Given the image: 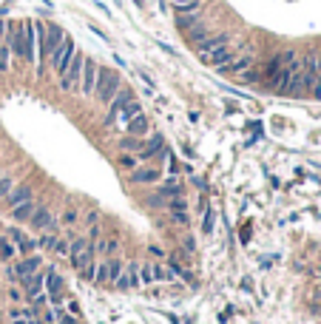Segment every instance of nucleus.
Returning a JSON list of instances; mask_svg holds the SVG:
<instances>
[{
  "mask_svg": "<svg viewBox=\"0 0 321 324\" xmlns=\"http://www.w3.org/2000/svg\"><path fill=\"white\" fill-rule=\"evenodd\" d=\"M136 284H139V270H136L134 264H128V268L123 270V276L117 279V288L128 290V288H136Z\"/></svg>",
  "mask_w": 321,
  "mask_h": 324,
  "instance_id": "9d476101",
  "label": "nucleus"
},
{
  "mask_svg": "<svg viewBox=\"0 0 321 324\" xmlns=\"http://www.w3.org/2000/svg\"><path fill=\"white\" fill-rule=\"evenodd\" d=\"M123 276V262H108V281H117Z\"/></svg>",
  "mask_w": 321,
  "mask_h": 324,
  "instance_id": "393cba45",
  "label": "nucleus"
},
{
  "mask_svg": "<svg viewBox=\"0 0 321 324\" xmlns=\"http://www.w3.org/2000/svg\"><path fill=\"white\" fill-rule=\"evenodd\" d=\"M125 128H128L131 137H145V134H148V120H145V114H136L134 120L125 123Z\"/></svg>",
  "mask_w": 321,
  "mask_h": 324,
  "instance_id": "2eb2a0df",
  "label": "nucleus"
},
{
  "mask_svg": "<svg viewBox=\"0 0 321 324\" xmlns=\"http://www.w3.org/2000/svg\"><path fill=\"white\" fill-rule=\"evenodd\" d=\"M205 34H208V29H205V26H193L191 40H193V43H199V40H205Z\"/></svg>",
  "mask_w": 321,
  "mask_h": 324,
  "instance_id": "473e14b6",
  "label": "nucleus"
},
{
  "mask_svg": "<svg viewBox=\"0 0 321 324\" xmlns=\"http://www.w3.org/2000/svg\"><path fill=\"white\" fill-rule=\"evenodd\" d=\"M119 86H123V77H119L117 71H111V68H103V66H99L97 86H94V94H97L99 103H103V105L111 103V97L119 91Z\"/></svg>",
  "mask_w": 321,
  "mask_h": 324,
  "instance_id": "f257e3e1",
  "label": "nucleus"
},
{
  "mask_svg": "<svg viewBox=\"0 0 321 324\" xmlns=\"http://www.w3.org/2000/svg\"><path fill=\"white\" fill-rule=\"evenodd\" d=\"M136 114H142V105L136 103V100H131L128 105H123V108H119L117 120H119V123H128V120H134Z\"/></svg>",
  "mask_w": 321,
  "mask_h": 324,
  "instance_id": "6ab92c4d",
  "label": "nucleus"
},
{
  "mask_svg": "<svg viewBox=\"0 0 321 324\" xmlns=\"http://www.w3.org/2000/svg\"><path fill=\"white\" fill-rule=\"evenodd\" d=\"M43 279H46V273H34V276H29V279H23L26 299H34L37 293H43Z\"/></svg>",
  "mask_w": 321,
  "mask_h": 324,
  "instance_id": "9b49d317",
  "label": "nucleus"
},
{
  "mask_svg": "<svg viewBox=\"0 0 321 324\" xmlns=\"http://www.w3.org/2000/svg\"><path fill=\"white\" fill-rule=\"evenodd\" d=\"M74 54H77L74 40H71V37H63V43L57 46V49L51 51V57H49V60H51V68H54V71L63 77V74H66V68L71 66V57H74Z\"/></svg>",
  "mask_w": 321,
  "mask_h": 324,
  "instance_id": "f03ea898",
  "label": "nucleus"
},
{
  "mask_svg": "<svg viewBox=\"0 0 321 324\" xmlns=\"http://www.w3.org/2000/svg\"><path fill=\"white\" fill-rule=\"evenodd\" d=\"M119 148H123V151H142L145 142H142V137H139V140H136V137H125V140L119 142Z\"/></svg>",
  "mask_w": 321,
  "mask_h": 324,
  "instance_id": "412c9836",
  "label": "nucleus"
},
{
  "mask_svg": "<svg viewBox=\"0 0 321 324\" xmlns=\"http://www.w3.org/2000/svg\"><path fill=\"white\" fill-rule=\"evenodd\" d=\"M86 247H88V236H80V239H74V242H71L68 253H71V256H77V253H80V251H86Z\"/></svg>",
  "mask_w": 321,
  "mask_h": 324,
  "instance_id": "5701e85b",
  "label": "nucleus"
},
{
  "mask_svg": "<svg viewBox=\"0 0 321 324\" xmlns=\"http://www.w3.org/2000/svg\"><path fill=\"white\" fill-rule=\"evenodd\" d=\"M139 281L142 284H151V281H154V268H151V264H145V268L139 270Z\"/></svg>",
  "mask_w": 321,
  "mask_h": 324,
  "instance_id": "c756f323",
  "label": "nucleus"
},
{
  "mask_svg": "<svg viewBox=\"0 0 321 324\" xmlns=\"http://www.w3.org/2000/svg\"><path fill=\"white\" fill-rule=\"evenodd\" d=\"M250 63H253V57H233V60H230L228 66H222L219 71H222V74H228V77H230V74H245Z\"/></svg>",
  "mask_w": 321,
  "mask_h": 324,
  "instance_id": "ddd939ff",
  "label": "nucleus"
},
{
  "mask_svg": "<svg viewBox=\"0 0 321 324\" xmlns=\"http://www.w3.org/2000/svg\"><path fill=\"white\" fill-rule=\"evenodd\" d=\"M94 281H97V284H105V281H108V264H99V268H97V276H94Z\"/></svg>",
  "mask_w": 321,
  "mask_h": 324,
  "instance_id": "2f4dec72",
  "label": "nucleus"
},
{
  "mask_svg": "<svg viewBox=\"0 0 321 324\" xmlns=\"http://www.w3.org/2000/svg\"><path fill=\"white\" fill-rule=\"evenodd\" d=\"M80 273H83V279L94 281V276H97V268H94V262H91V264H88V268H83V270H80Z\"/></svg>",
  "mask_w": 321,
  "mask_h": 324,
  "instance_id": "e433bc0d",
  "label": "nucleus"
},
{
  "mask_svg": "<svg viewBox=\"0 0 321 324\" xmlns=\"http://www.w3.org/2000/svg\"><path fill=\"white\" fill-rule=\"evenodd\" d=\"M14 256V247L9 245L6 239H0V259H3V262H6V259H12Z\"/></svg>",
  "mask_w": 321,
  "mask_h": 324,
  "instance_id": "bb28decb",
  "label": "nucleus"
},
{
  "mask_svg": "<svg viewBox=\"0 0 321 324\" xmlns=\"http://www.w3.org/2000/svg\"><path fill=\"white\" fill-rule=\"evenodd\" d=\"M168 208H171V211H176V214H179V211H185V202H182V199H176V196H173V199L168 202Z\"/></svg>",
  "mask_w": 321,
  "mask_h": 324,
  "instance_id": "4c0bfd02",
  "label": "nucleus"
},
{
  "mask_svg": "<svg viewBox=\"0 0 321 324\" xmlns=\"http://www.w3.org/2000/svg\"><path fill=\"white\" fill-rule=\"evenodd\" d=\"M114 251H117V239H108V242L97 245V253H114Z\"/></svg>",
  "mask_w": 321,
  "mask_h": 324,
  "instance_id": "c85d7f7f",
  "label": "nucleus"
},
{
  "mask_svg": "<svg viewBox=\"0 0 321 324\" xmlns=\"http://www.w3.org/2000/svg\"><path fill=\"white\" fill-rule=\"evenodd\" d=\"M151 268H154V281H168V279H171V270L156 268V264H151Z\"/></svg>",
  "mask_w": 321,
  "mask_h": 324,
  "instance_id": "7c9ffc66",
  "label": "nucleus"
},
{
  "mask_svg": "<svg viewBox=\"0 0 321 324\" xmlns=\"http://www.w3.org/2000/svg\"><path fill=\"white\" fill-rule=\"evenodd\" d=\"M97 219H99V214H97V211H91V214H88V222H91V225H97Z\"/></svg>",
  "mask_w": 321,
  "mask_h": 324,
  "instance_id": "37998d69",
  "label": "nucleus"
},
{
  "mask_svg": "<svg viewBox=\"0 0 321 324\" xmlns=\"http://www.w3.org/2000/svg\"><path fill=\"white\" fill-rule=\"evenodd\" d=\"M176 26H179L182 31H185V29H193V26H199V12H191V14H176Z\"/></svg>",
  "mask_w": 321,
  "mask_h": 324,
  "instance_id": "aec40b11",
  "label": "nucleus"
},
{
  "mask_svg": "<svg viewBox=\"0 0 321 324\" xmlns=\"http://www.w3.org/2000/svg\"><path fill=\"white\" fill-rule=\"evenodd\" d=\"M94 253H97V251H94V247L88 245L86 251H80V253H77V256H71V268H74V270H83V268H88V264L94 262Z\"/></svg>",
  "mask_w": 321,
  "mask_h": 324,
  "instance_id": "f3484780",
  "label": "nucleus"
},
{
  "mask_svg": "<svg viewBox=\"0 0 321 324\" xmlns=\"http://www.w3.org/2000/svg\"><path fill=\"white\" fill-rule=\"evenodd\" d=\"M131 100H134V91H131V88H125V86H119V91L114 94L111 103H108V120H105V125H114V123H117L119 108H123V105H128Z\"/></svg>",
  "mask_w": 321,
  "mask_h": 324,
  "instance_id": "20e7f679",
  "label": "nucleus"
},
{
  "mask_svg": "<svg viewBox=\"0 0 321 324\" xmlns=\"http://www.w3.org/2000/svg\"><path fill=\"white\" fill-rule=\"evenodd\" d=\"M26 199H31V188L29 185H17V188H12L6 194V205L9 208H14V205H20V202H26Z\"/></svg>",
  "mask_w": 321,
  "mask_h": 324,
  "instance_id": "4468645a",
  "label": "nucleus"
},
{
  "mask_svg": "<svg viewBox=\"0 0 321 324\" xmlns=\"http://www.w3.org/2000/svg\"><path fill=\"white\" fill-rule=\"evenodd\" d=\"M228 40H230V34H213V37H205V40H199L196 43V51H199V57L202 54H210V51H216V49H222V46H228Z\"/></svg>",
  "mask_w": 321,
  "mask_h": 324,
  "instance_id": "6e6552de",
  "label": "nucleus"
},
{
  "mask_svg": "<svg viewBox=\"0 0 321 324\" xmlns=\"http://www.w3.org/2000/svg\"><path fill=\"white\" fill-rule=\"evenodd\" d=\"M9 57H12V49L3 43L0 46V71H9Z\"/></svg>",
  "mask_w": 321,
  "mask_h": 324,
  "instance_id": "b1692460",
  "label": "nucleus"
},
{
  "mask_svg": "<svg viewBox=\"0 0 321 324\" xmlns=\"http://www.w3.org/2000/svg\"><path fill=\"white\" fill-rule=\"evenodd\" d=\"M83 63H86V57L77 51L74 57H71V66L66 68V74L60 77V88L63 91H71V88H80V77H83Z\"/></svg>",
  "mask_w": 321,
  "mask_h": 324,
  "instance_id": "7ed1b4c3",
  "label": "nucleus"
},
{
  "mask_svg": "<svg viewBox=\"0 0 321 324\" xmlns=\"http://www.w3.org/2000/svg\"><path fill=\"white\" fill-rule=\"evenodd\" d=\"M233 51L228 49V46H222V49H216V51H210V54H202L199 60L205 63V66H216V68H222V66H228L230 60H233Z\"/></svg>",
  "mask_w": 321,
  "mask_h": 324,
  "instance_id": "0eeeda50",
  "label": "nucleus"
},
{
  "mask_svg": "<svg viewBox=\"0 0 321 324\" xmlns=\"http://www.w3.org/2000/svg\"><path fill=\"white\" fill-rule=\"evenodd\" d=\"M26 29V63H37V23H31V20H26L23 23Z\"/></svg>",
  "mask_w": 321,
  "mask_h": 324,
  "instance_id": "423d86ee",
  "label": "nucleus"
},
{
  "mask_svg": "<svg viewBox=\"0 0 321 324\" xmlns=\"http://www.w3.org/2000/svg\"><path fill=\"white\" fill-rule=\"evenodd\" d=\"M37 268H40V259H37V256L23 259L20 264H14V268H12L14 281H23V279H29V276H34V273H37Z\"/></svg>",
  "mask_w": 321,
  "mask_h": 324,
  "instance_id": "1a4fd4ad",
  "label": "nucleus"
},
{
  "mask_svg": "<svg viewBox=\"0 0 321 324\" xmlns=\"http://www.w3.org/2000/svg\"><path fill=\"white\" fill-rule=\"evenodd\" d=\"M57 245V233H46V236L37 239V247H43V251H54Z\"/></svg>",
  "mask_w": 321,
  "mask_h": 324,
  "instance_id": "4be33fe9",
  "label": "nucleus"
},
{
  "mask_svg": "<svg viewBox=\"0 0 321 324\" xmlns=\"http://www.w3.org/2000/svg\"><path fill=\"white\" fill-rule=\"evenodd\" d=\"M173 222H188V214H173Z\"/></svg>",
  "mask_w": 321,
  "mask_h": 324,
  "instance_id": "c03bdc74",
  "label": "nucleus"
},
{
  "mask_svg": "<svg viewBox=\"0 0 321 324\" xmlns=\"http://www.w3.org/2000/svg\"><path fill=\"white\" fill-rule=\"evenodd\" d=\"M54 253H57V256H68V245H66V242H60V239H57V245H54Z\"/></svg>",
  "mask_w": 321,
  "mask_h": 324,
  "instance_id": "58836bf2",
  "label": "nucleus"
},
{
  "mask_svg": "<svg viewBox=\"0 0 321 324\" xmlns=\"http://www.w3.org/2000/svg\"><path fill=\"white\" fill-rule=\"evenodd\" d=\"M162 174L154 171V168H136L134 174H131V182H156Z\"/></svg>",
  "mask_w": 321,
  "mask_h": 324,
  "instance_id": "a211bd4d",
  "label": "nucleus"
},
{
  "mask_svg": "<svg viewBox=\"0 0 321 324\" xmlns=\"http://www.w3.org/2000/svg\"><path fill=\"white\" fill-rule=\"evenodd\" d=\"M159 194L162 196H171V199H173V196H182V194H185V188H179V185H165V188H159Z\"/></svg>",
  "mask_w": 321,
  "mask_h": 324,
  "instance_id": "a878e982",
  "label": "nucleus"
},
{
  "mask_svg": "<svg viewBox=\"0 0 321 324\" xmlns=\"http://www.w3.org/2000/svg\"><path fill=\"white\" fill-rule=\"evenodd\" d=\"M12 188H14V185H12V177H0V202L6 199V194Z\"/></svg>",
  "mask_w": 321,
  "mask_h": 324,
  "instance_id": "cd10ccee",
  "label": "nucleus"
},
{
  "mask_svg": "<svg viewBox=\"0 0 321 324\" xmlns=\"http://www.w3.org/2000/svg\"><path fill=\"white\" fill-rule=\"evenodd\" d=\"M97 74H99V66L94 60H88L86 57V63H83V77H80V91L86 94H94V86H97Z\"/></svg>",
  "mask_w": 321,
  "mask_h": 324,
  "instance_id": "39448f33",
  "label": "nucleus"
},
{
  "mask_svg": "<svg viewBox=\"0 0 321 324\" xmlns=\"http://www.w3.org/2000/svg\"><path fill=\"white\" fill-rule=\"evenodd\" d=\"M202 231L205 233L213 231V211H210V208H208V214H205V219H202Z\"/></svg>",
  "mask_w": 321,
  "mask_h": 324,
  "instance_id": "72a5a7b5",
  "label": "nucleus"
},
{
  "mask_svg": "<svg viewBox=\"0 0 321 324\" xmlns=\"http://www.w3.org/2000/svg\"><path fill=\"white\" fill-rule=\"evenodd\" d=\"M77 216H80V214H77L74 208H68L66 214H63V222H66V225H74V222H77Z\"/></svg>",
  "mask_w": 321,
  "mask_h": 324,
  "instance_id": "c9c22d12",
  "label": "nucleus"
},
{
  "mask_svg": "<svg viewBox=\"0 0 321 324\" xmlns=\"http://www.w3.org/2000/svg\"><path fill=\"white\" fill-rule=\"evenodd\" d=\"M119 165H123V168H128V171H131V168L136 165V157H119Z\"/></svg>",
  "mask_w": 321,
  "mask_h": 324,
  "instance_id": "ea45409f",
  "label": "nucleus"
},
{
  "mask_svg": "<svg viewBox=\"0 0 321 324\" xmlns=\"http://www.w3.org/2000/svg\"><path fill=\"white\" fill-rule=\"evenodd\" d=\"M9 236H12V242H17V245H20V242H23V239H26L23 233L17 231V227H12V231H9Z\"/></svg>",
  "mask_w": 321,
  "mask_h": 324,
  "instance_id": "a19ab883",
  "label": "nucleus"
},
{
  "mask_svg": "<svg viewBox=\"0 0 321 324\" xmlns=\"http://www.w3.org/2000/svg\"><path fill=\"white\" fill-rule=\"evenodd\" d=\"M34 208H37V205H34L31 199H26V202H20V205H14L9 214H12L14 222H29V216H31V211H34Z\"/></svg>",
  "mask_w": 321,
  "mask_h": 324,
  "instance_id": "dca6fc26",
  "label": "nucleus"
},
{
  "mask_svg": "<svg viewBox=\"0 0 321 324\" xmlns=\"http://www.w3.org/2000/svg\"><path fill=\"white\" fill-rule=\"evenodd\" d=\"M34 247H37V242H31V239H23V242H20V253H23V256L26 253H31Z\"/></svg>",
  "mask_w": 321,
  "mask_h": 324,
  "instance_id": "f704fd0d",
  "label": "nucleus"
},
{
  "mask_svg": "<svg viewBox=\"0 0 321 324\" xmlns=\"http://www.w3.org/2000/svg\"><path fill=\"white\" fill-rule=\"evenodd\" d=\"M29 225L34 227V231H43V227H49V225H51V214H49V208H34V211H31Z\"/></svg>",
  "mask_w": 321,
  "mask_h": 324,
  "instance_id": "f8f14e48",
  "label": "nucleus"
},
{
  "mask_svg": "<svg viewBox=\"0 0 321 324\" xmlns=\"http://www.w3.org/2000/svg\"><path fill=\"white\" fill-rule=\"evenodd\" d=\"M6 26H9V23H3V20H0V46L6 43Z\"/></svg>",
  "mask_w": 321,
  "mask_h": 324,
  "instance_id": "79ce46f5",
  "label": "nucleus"
}]
</instances>
